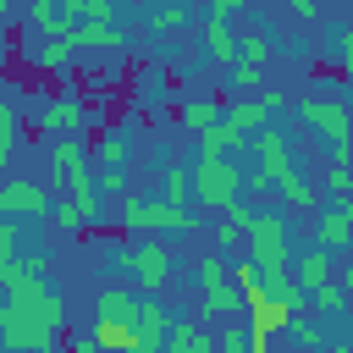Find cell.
<instances>
[{"mask_svg":"<svg viewBox=\"0 0 353 353\" xmlns=\"http://www.w3.org/2000/svg\"><path fill=\"white\" fill-rule=\"evenodd\" d=\"M331 50H336V61H342V72L353 77V22H342V28H336V39H331Z\"/></svg>","mask_w":353,"mask_h":353,"instance_id":"cell-36","label":"cell"},{"mask_svg":"<svg viewBox=\"0 0 353 353\" xmlns=\"http://www.w3.org/2000/svg\"><path fill=\"white\" fill-rule=\"evenodd\" d=\"M66 39H72V50H77V55H83V50H121V44H132L116 22H72V33H66Z\"/></svg>","mask_w":353,"mask_h":353,"instance_id":"cell-17","label":"cell"},{"mask_svg":"<svg viewBox=\"0 0 353 353\" xmlns=\"http://www.w3.org/2000/svg\"><path fill=\"white\" fill-rule=\"evenodd\" d=\"M44 160H50V171L66 182V193H99V188L88 182V149H83V138H55Z\"/></svg>","mask_w":353,"mask_h":353,"instance_id":"cell-10","label":"cell"},{"mask_svg":"<svg viewBox=\"0 0 353 353\" xmlns=\"http://www.w3.org/2000/svg\"><path fill=\"white\" fill-rule=\"evenodd\" d=\"M165 331H171V309L160 298H138V347L132 353H165Z\"/></svg>","mask_w":353,"mask_h":353,"instance_id":"cell-15","label":"cell"},{"mask_svg":"<svg viewBox=\"0 0 353 353\" xmlns=\"http://www.w3.org/2000/svg\"><path fill=\"white\" fill-rule=\"evenodd\" d=\"M149 165H154V171H165V165H176V160H171V143H165V138H160V143L149 149Z\"/></svg>","mask_w":353,"mask_h":353,"instance_id":"cell-40","label":"cell"},{"mask_svg":"<svg viewBox=\"0 0 353 353\" xmlns=\"http://www.w3.org/2000/svg\"><path fill=\"white\" fill-rule=\"evenodd\" d=\"M226 72H232V88H259V77H265V66H254V61H232Z\"/></svg>","mask_w":353,"mask_h":353,"instance_id":"cell-34","label":"cell"},{"mask_svg":"<svg viewBox=\"0 0 353 353\" xmlns=\"http://www.w3.org/2000/svg\"><path fill=\"white\" fill-rule=\"evenodd\" d=\"M17 243H22V226H17L11 215H0V265L17 259Z\"/></svg>","mask_w":353,"mask_h":353,"instance_id":"cell-33","label":"cell"},{"mask_svg":"<svg viewBox=\"0 0 353 353\" xmlns=\"http://www.w3.org/2000/svg\"><path fill=\"white\" fill-rule=\"evenodd\" d=\"M0 353H6V342H0Z\"/></svg>","mask_w":353,"mask_h":353,"instance_id":"cell-47","label":"cell"},{"mask_svg":"<svg viewBox=\"0 0 353 353\" xmlns=\"http://www.w3.org/2000/svg\"><path fill=\"white\" fill-rule=\"evenodd\" d=\"M287 105H292V94H281V88H265V99H237V105H232L221 121H226V127H237V132L248 138L254 127H265V121H270L276 110H287Z\"/></svg>","mask_w":353,"mask_h":353,"instance_id":"cell-14","label":"cell"},{"mask_svg":"<svg viewBox=\"0 0 353 353\" xmlns=\"http://www.w3.org/2000/svg\"><path fill=\"white\" fill-rule=\"evenodd\" d=\"M28 55H33V66H39V72H66V66L77 61L72 39H44V44H33Z\"/></svg>","mask_w":353,"mask_h":353,"instance_id":"cell-25","label":"cell"},{"mask_svg":"<svg viewBox=\"0 0 353 353\" xmlns=\"http://www.w3.org/2000/svg\"><path fill=\"white\" fill-rule=\"evenodd\" d=\"M237 243H243V226L237 221H215V254L221 248H237Z\"/></svg>","mask_w":353,"mask_h":353,"instance_id":"cell-37","label":"cell"},{"mask_svg":"<svg viewBox=\"0 0 353 353\" xmlns=\"http://www.w3.org/2000/svg\"><path fill=\"white\" fill-rule=\"evenodd\" d=\"M99 193H127V171H99Z\"/></svg>","mask_w":353,"mask_h":353,"instance_id":"cell-39","label":"cell"},{"mask_svg":"<svg viewBox=\"0 0 353 353\" xmlns=\"http://www.w3.org/2000/svg\"><path fill=\"white\" fill-rule=\"evenodd\" d=\"M276 55V28H254V33H237V61H254L265 66Z\"/></svg>","mask_w":353,"mask_h":353,"instance_id":"cell-26","label":"cell"},{"mask_svg":"<svg viewBox=\"0 0 353 353\" xmlns=\"http://www.w3.org/2000/svg\"><path fill=\"white\" fill-rule=\"evenodd\" d=\"M193 270H199V309H204V314H237V309H243V292H237L232 270L221 265V254L193 259Z\"/></svg>","mask_w":353,"mask_h":353,"instance_id":"cell-9","label":"cell"},{"mask_svg":"<svg viewBox=\"0 0 353 353\" xmlns=\"http://www.w3.org/2000/svg\"><path fill=\"white\" fill-rule=\"evenodd\" d=\"M77 22H116V0H83Z\"/></svg>","mask_w":353,"mask_h":353,"instance_id":"cell-35","label":"cell"},{"mask_svg":"<svg viewBox=\"0 0 353 353\" xmlns=\"http://www.w3.org/2000/svg\"><path fill=\"white\" fill-rule=\"evenodd\" d=\"M165 353H215V331H210L204 320H171Z\"/></svg>","mask_w":353,"mask_h":353,"instance_id":"cell-18","label":"cell"},{"mask_svg":"<svg viewBox=\"0 0 353 353\" xmlns=\"http://www.w3.org/2000/svg\"><path fill=\"white\" fill-rule=\"evenodd\" d=\"M325 188L336 193V204L353 210V165H347V160H331V165H325Z\"/></svg>","mask_w":353,"mask_h":353,"instance_id":"cell-29","label":"cell"},{"mask_svg":"<svg viewBox=\"0 0 353 353\" xmlns=\"http://www.w3.org/2000/svg\"><path fill=\"white\" fill-rule=\"evenodd\" d=\"M17 143H22V105L17 99H0V165L17 154Z\"/></svg>","mask_w":353,"mask_h":353,"instance_id":"cell-27","label":"cell"},{"mask_svg":"<svg viewBox=\"0 0 353 353\" xmlns=\"http://www.w3.org/2000/svg\"><path fill=\"white\" fill-rule=\"evenodd\" d=\"M116 221H121L127 232H154V237H193V232H199L193 210L165 204V199H143V193H121Z\"/></svg>","mask_w":353,"mask_h":353,"instance_id":"cell-4","label":"cell"},{"mask_svg":"<svg viewBox=\"0 0 353 353\" xmlns=\"http://www.w3.org/2000/svg\"><path fill=\"white\" fill-rule=\"evenodd\" d=\"M342 303H347V298H342V287H336V281H325V287H314V292H309V309H320V314H336Z\"/></svg>","mask_w":353,"mask_h":353,"instance_id":"cell-31","label":"cell"},{"mask_svg":"<svg viewBox=\"0 0 353 353\" xmlns=\"http://www.w3.org/2000/svg\"><path fill=\"white\" fill-rule=\"evenodd\" d=\"M287 336H292L303 353H320V347H325V331H320L314 320H292V325H287Z\"/></svg>","mask_w":353,"mask_h":353,"instance_id":"cell-30","label":"cell"},{"mask_svg":"<svg viewBox=\"0 0 353 353\" xmlns=\"http://www.w3.org/2000/svg\"><path fill=\"white\" fill-rule=\"evenodd\" d=\"M248 149L259 154V176L281 193V204L287 210H314V182H303L298 176V165H292V149H287V132L281 127H254L248 132Z\"/></svg>","mask_w":353,"mask_h":353,"instance_id":"cell-2","label":"cell"},{"mask_svg":"<svg viewBox=\"0 0 353 353\" xmlns=\"http://www.w3.org/2000/svg\"><path fill=\"white\" fill-rule=\"evenodd\" d=\"M110 265L127 270V265H132V243H116V248H110Z\"/></svg>","mask_w":353,"mask_h":353,"instance_id":"cell-42","label":"cell"},{"mask_svg":"<svg viewBox=\"0 0 353 353\" xmlns=\"http://www.w3.org/2000/svg\"><path fill=\"white\" fill-rule=\"evenodd\" d=\"M6 11H11V0H0V17H6Z\"/></svg>","mask_w":353,"mask_h":353,"instance_id":"cell-46","label":"cell"},{"mask_svg":"<svg viewBox=\"0 0 353 353\" xmlns=\"http://www.w3.org/2000/svg\"><path fill=\"white\" fill-rule=\"evenodd\" d=\"M215 353H254V342H248V331H243V325H221Z\"/></svg>","mask_w":353,"mask_h":353,"instance_id":"cell-32","label":"cell"},{"mask_svg":"<svg viewBox=\"0 0 353 353\" xmlns=\"http://www.w3.org/2000/svg\"><path fill=\"white\" fill-rule=\"evenodd\" d=\"M94 160H99V171H127V160H132V138H127L121 127H110V132L94 143Z\"/></svg>","mask_w":353,"mask_h":353,"instance_id":"cell-23","label":"cell"},{"mask_svg":"<svg viewBox=\"0 0 353 353\" xmlns=\"http://www.w3.org/2000/svg\"><path fill=\"white\" fill-rule=\"evenodd\" d=\"M336 287H342V298L353 303V265H347V270H336Z\"/></svg>","mask_w":353,"mask_h":353,"instance_id":"cell-43","label":"cell"},{"mask_svg":"<svg viewBox=\"0 0 353 353\" xmlns=\"http://www.w3.org/2000/svg\"><path fill=\"white\" fill-rule=\"evenodd\" d=\"M243 143H248V138H243L237 127H226V121H215L210 132H199V154H215V160H232Z\"/></svg>","mask_w":353,"mask_h":353,"instance_id":"cell-24","label":"cell"},{"mask_svg":"<svg viewBox=\"0 0 353 353\" xmlns=\"http://www.w3.org/2000/svg\"><path fill=\"white\" fill-rule=\"evenodd\" d=\"M243 6H248V0H210V17H215V22H232Z\"/></svg>","mask_w":353,"mask_h":353,"instance_id":"cell-38","label":"cell"},{"mask_svg":"<svg viewBox=\"0 0 353 353\" xmlns=\"http://www.w3.org/2000/svg\"><path fill=\"white\" fill-rule=\"evenodd\" d=\"M221 116H226V110H221V99H182V105H176V121H182L193 138H199V132H210Z\"/></svg>","mask_w":353,"mask_h":353,"instance_id":"cell-22","label":"cell"},{"mask_svg":"<svg viewBox=\"0 0 353 353\" xmlns=\"http://www.w3.org/2000/svg\"><path fill=\"white\" fill-rule=\"evenodd\" d=\"M50 221H55L66 237H77V232H88V226L105 221V199H99V193H66V199H55Z\"/></svg>","mask_w":353,"mask_h":353,"instance_id":"cell-13","label":"cell"},{"mask_svg":"<svg viewBox=\"0 0 353 353\" xmlns=\"http://www.w3.org/2000/svg\"><path fill=\"white\" fill-rule=\"evenodd\" d=\"M287 6H292V17H303V22L320 17V0H287Z\"/></svg>","mask_w":353,"mask_h":353,"instance_id":"cell-41","label":"cell"},{"mask_svg":"<svg viewBox=\"0 0 353 353\" xmlns=\"http://www.w3.org/2000/svg\"><path fill=\"white\" fill-rule=\"evenodd\" d=\"M88 336H94L99 353H132L138 347V298H132V287H121V281L99 287Z\"/></svg>","mask_w":353,"mask_h":353,"instance_id":"cell-3","label":"cell"},{"mask_svg":"<svg viewBox=\"0 0 353 353\" xmlns=\"http://www.w3.org/2000/svg\"><path fill=\"white\" fill-rule=\"evenodd\" d=\"M188 176H193V204H204V210H215V215H226L237 199H243V171H237V160H215V154H199L193 165H188Z\"/></svg>","mask_w":353,"mask_h":353,"instance_id":"cell-5","label":"cell"},{"mask_svg":"<svg viewBox=\"0 0 353 353\" xmlns=\"http://www.w3.org/2000/svg\"><path fill=\"white\" fill-rule=\"evenodd\" d=\"M55 210V199L39 188V182H28V176H11V182H0V215H28V221H44Z\"/></svg>","mask_w":353,"mask_h":353,"instance_id":"cell-12","label":"cell"},{"mask_svg":"<svg viewBox=\"0 0 353 353\" xmlns=\"http://www.w3.org/2000/svg\"><path fill=\"white\" fill-rule=\"evenodd\" d=\"M182 28H188V6H182V0H154V6L143 11V33H154V39L182 33Z\"/></svg>","mask_w":353,"mask_h":353,"instance_id":"cell-20","label":"cell"},{"mask_svg":"<svg viewBox=\"0 0 353 353\" xmlns=\"http://www.w3.org/2000/svg\"><path fill=\"white\" fill-rule=\"evenodd\" d=\"M347 243H353V210H347V204H331V210L314 221V248L336 254V248H347Z\"/></svg>","mask_w":353,"mask_h":353,"instance_id":"cell-16","label":"cell"},{"mask_svg":"<svg viewBox=\"0 0 353 353\" xmlns=\"http://www.w3.org/2000/svg\"><path fill=\"white\" fill-rule=\"evenodd\" d=\"M204 61H210V66H221V72L237 61V28H232V22L204 17Z\"/></svg>","mask_w":353,"mask_h":353,"instance_id":"cell-19","label":"cell"},{"mask_svg":"<svg viewBox=\"0 0 353 353\" xmlns=\"http://www.w3.org/2000/svg\"><path fill=\"white\" fill-rule=\"evenodd\" d=\"M243 243L254 265H292V232L281 210H248L243 221Z\"/></svg>","mask_w":353,"mask_h":353,"instance_id":"cell-7","label":"cell"},{"mask_svg":"<svg viewBox=\"0 0 353 353\" xmlns=\"http://www.w3.org/2000/svg\"><path fill=\"white\" fill-rule=\"evenodd\" d=\"M325 353H353V342H325Z\"/></svg>","mask_w":353,"mask_h":353,"instance_id":"cell-45","label":"cell"},{"mask_svg":"<svg viewBox=\"0 0 353 353\" xmlns=\"http://www.w3.org/2000/svg\"><path fill=\"white\" fill-rule=\"evenodd\" d=\"M66 353H99V347H94V336L83 331V336H72V347H66Z\"/></svg>","mask_w":353,"mask_h":353,"instance_id":"cell-44","label":"cell"},{"mask_svg":"<svg viewBox=\"0 0 353 353\" xmlns=\"http://www.w3.org/2000/svg\"><path fill=\"white\" fill-rule=\"evenodd\" d=\"M292 110L303 116V127H314L325 143H331V160H347V149H353V105L342 99V94H325V99H292Z\"/></svg>","mask_w":353,"mask_h":353,"instance_id":"cell-6","label":"cell"},{"mask_svg":"<svg viewBox=\"0 0 353 353\" xmlns=\"http://www.w3.org/2000/svg\"><path fill=\"white\" fill-rule=\"evenodd\" d=\"M176 259H171V243L165 237H143V243H132V265H127V276H132V292L138 298H160L165 287H171V270Z\"/></svg>","mask_w":353,"mask_h":353,"instance_id":"cell-8","label":"cell"},{"mask_svg":"<svg viewBox=\"0 0 353 353\" xmlns=\"http://www.w3.org/2000/svg\"><path fill=\"white\" fill-rule=\"evenodd\" d=\"M160 199H165V204H182V210L193 204V176H188V165H165V171H160Z\"/></svg>","mask_w":353,"mask_h":353,"instance_id":"cell-28","label":"cell"},{"mask_svg":"<svg viewBox=\"0 0 353 353\" xmlns=\"http://www.w3.org/2000/svg\"><path fill=\"white\" fill-rule=\"evenodd\" d=\"M33 116H39V127H44V132H55V138H77V132L88 127V105H83L77 94L39 99V105H33Z\"/></svg>","mask_w":353,"mask_h":353,"instance_id":"cell-11","label":"cell"},{"mask_svg":"<svg viewBox=\"0 0 353 353\" xmlns=\"http://www.w3.org/2000/svg\"><path fill=\"white\" fill-rule=\"evenodd\" d=\"M61 336H66V298H61V287H50L33 303H6V325H0L6 353H55Z\"/></svg>","mask_w":353,"mask_h":353,"instance_id":"cell-1","label":"cell"},{"mask_svg":"<svg viewBox=\"0 0 353 353\" xmlns=\"http://www.w3.org/2000/svg\"><path fill=\"white\" fill-rule=\"evenodd\" d=\"M292 276H298V287H303V298H309L314 287L336 281V265H331V254H325V248H309V254L298 259V270H292Z\"/></svg>","mask_w":353,"mask_h":353,"instance_id":"cell-21","label":"cell"}]
</instances>
